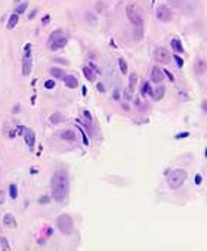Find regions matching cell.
Masks as SVG:
<instances>
[{"instance_id": "obj_1", "label": "cell", "mask_w": 207, "mask_h": 251, "mask_svg": "<svg viewBox=\"0 0 207 251\" xmlns=\"http://www.w3.org/2000/svg\"><path fill=\"white\" fill-rule=\"evenodd\" d=\"M51 188H52V198L56 202L65 201V198L68 195V189H70L68 173L65 170H58L52 176Z\"/></svg>"}, {"instance_id": "obj_2", "label": "cell", "mask_w": 207, "mask_h": 251, "mask_svg": "<svg viewBox=\"0 0 207 251\" xmlns=\"http://www.w3.org/2000/svg\"><path fill=\"white\" fill-rule=\"evenodd\" d=\"M126 14H127V18L130 19V22L133 24L136 40H142V37H144V19H142V15L139 14L138 8L135 5H129L127 9H126Z\"/></svg>"}, {"instance_id": "obj_3", "label": "cell", "mask_w": 207, "mask_h": 251, "mask_svg": "<svg viewBox=\"0 0 207 251\" xmlns=\"http://www.w3.org/2000/svg\"><path fill=\"white\" fill-rule=\"evenodd\" d=\"M187 177H188V173H187L185 170L176 168V170H173L172 173L167 176V183H169V186H170L172 189H179V188L185 183Z\"/></svg>"}, {"instance_id": "obj_4", "label": "cell", "mask_w": 207, "mask_h": 251, "mask_svg": "<svg viewBox=\"0 0 207 251\" xmlns=\"http://www.w3.org/2000/svg\"><path fill=\"white\" fill-rule=\"evenodd\" d=\"M65 44H67V37L64 36V31L62 30H55L49 37V43H48L49 49L58 50V49H62Z\"/></svg>"}, {"instance_id": "obj_5", "label": "cell", "mask_w": 207, "mask_h": 251, "mask_svg": "<svg viewBox=\"0 0 207 251\" xmlns=\"http://www.w3.org/2000/svg\"><path fill=\"white\" fill-rule=\"evenodd\" d=\"M56 226L58 229L65 235H70L73 233V229H74V223H73V219L70 217L68 214H61L58 219H56Z\"/></svg>"}, {"instance_id": "obj_6", "label": "cell", "mask_w": 207, "mask_h": 251, "mask_svg": "<svg viewBox=\"0 0 207 251\" xmlns=\"http://www.w3.org/2000/svg\"><path fill=\"white\" fill-rule=\"evenodd\" d=\"M157 18H158V21H161V22H169V21H172L173 14H172V11L169 9V6L160 5V6L157 8Z\"/></svg>"}, {"instance_id": "obj_7", "label": "cell", "mask_w": 207, "mask_h": 251, "mask_svg": "<svg viewBox=\"0 0 207 251\" xmlns=\"http://www.w3.org/2000/svg\"><path fill=\"white\" fill-rule=\"evenodd\" d=\"M154 56H155V59L158 62H161V64H167L172 59V55L169 53V50L166 47H157L154 52Z\"/></svg>"}, {"instance_id": "obj_8", "label": "cell", "mask_w": 207, "mask_h": 251, "mask_svg": "<svg viewBox=\"0 0 207 251\" xmlns=\"http://www.w3.org/2000/svg\"><path fill=\"white\" fill-rule=\"evenodd\" d=\"M31 68H33V61H31V52L25 50L24 55V62H22V75L27 77L31 74Z\"/></svg>"}, {"instance_id": "obj_9", "label": "cell", "mask_w": 207, "mask_h": 251, "mask_svg": "<svg viewBox=\"0 0 207 251\" xmlns=\"http://www.w3.org/2000/svg\"><path fill=\"white\" fill-rule=\"evenodd\" d=\"M22 135H24V141H25L27 146H28L30 149H33V148H34V144H36V133H34V130H31V129H25Z\"/></svg>"}, {"instance_id": "obj_10", "label": "cell", "mask_w": 207, "mask_h": 251, "mask_svg": "<svg viewBox=\"0 0 207 251\" xmlns=\"http://www.w3.org/2000/svg\"><path fill=\"white\" fill-rule=\"evenodd\" d=\"M64 83H65V86H67L68 89H76V87L79 86V80H77V77H74V75H65V77H64Z\"/></svg>"}, {"instance_id": "obj_11", "label": "cell", "mask_w": 207, "mask_h": 251, "mask_svg": "<svg viewBox=\"0 0 207 251\" xmlns=\"http://www.w3.org/2000/svg\"><path fill=\"white\" fill-rule=\"evenodd\" d=\"M163 74H164V72L161 71L160 68L155 67V68H153V71H151V80H153L154 83H158V84H160V83L163 81V78H164Z\"/></svg>"}, {"instance_id": "obj_12", "label": "cell", "mask_w": 207, "mask_h": 251, "mask_svg": "<svg viewBox=\"0 0 207 251\" xmlns=\"http://www.w3.org/2000/svg\"><path fill=\"white\" fill-rule=\"evenodd\" d=\"M3 225L8 226V228H15L17 226V220H15V217L11 213H6V214L3 216Z\"/></svg>"}, {"instance_id": "obj_13", "label": "cell", "mask_w": 207, "mask_h": 251, "mask_svg": "<svg viewBox=\"0 0 207 251\" xmlns=\"http://www.w3.org/2000/svg\"><path fill=\"white\" fill-rule=\"evenodd\" d=\"M18 21H19V14H12L11 15V18H9V22H8V30H14L15 27H17Z\"/></svg>"}, {"instance_id": "obj_14", "label": "cell", "mask_w": 207, "mask_h": 251, "mask_svg": "<svg viewBox=\"0 0 207 251\" xmlns=\"http://www.w3.org/2000/svg\"><path fill=\"white\" fill-rule=\"evenodd\" d=\"M83 74H85V77L89 81H95V78H96V74L92 70V67H85L83 68Z\"/></svg>"}, {"instance_id": "obj_15", "label": "cell", "mask_w": 207, "mask_h": 251, "mask_svg": "<svg viewBox=\"0 0 207 251\" xmlns=\"http://www.w3.org/2000/svg\"><path fill=\"white\" fill-rule=\"evenodd\" d=\"M61 139L73 142V141H76V133H74L73 130H64V132L61 133Z\"/></svg>"}, {"instance_id": "obj_16", "label": "cell", "mask_w": 207, "mask_h": 251, "mask_svg": "<svg viewBox=\"0 0 207 251\" xmlns=\"http://www.w3.org/2000/svg\"><path fill=\"white\" fill-rule=\"evenodd\" d=\"M164 92H166V87H164V86H158V87L153 92V96H154L155 101H160V99L164 96Z\"/></svg>"}, {"instance_id": "obj_17", "label": "cell", "mask_w": 207, "mask_h": 251, "mask_svg": "<svg viewBox=\"0 0 207 251\" xmlns=\"http://www.w3.org/2000/svg\"><path fill=\"white\" fill-rule=\"evenodd\" d=\"M49 120H51L52 124H59V123H62V121H64V117H62V114H61V112H53Z\"/></svg>"}, {"instance_id": "obj_18", "label": "cell", "mask_w": 207, "mask_h": 251, "mask_svg": "<svg viewBox=\"0 0 207 251\" xmlns=\"http://www.w3.org/2000/svg\"><path fill=\"white\" fill-rule=\"evenodd\" d=\"M136 83H138V75L133 72V74H130V77H129V89L133 90L136 89Z\"/></svg>"}, {"instance_id": "obj_19", "label": "cell", "mask_w": 207, "mask_h": 251, "mask_svg": "<svg viewBox=\"0 0 207 251\" xmlns=\"http://www.w3.org/2000/svg\"><path fill=\"white\" fill-rule=\"evenodd\" d=\"M51 74L55 77V78H64V77H65V72L62 71L61 68H56V67L51 68Z\"/></svg>"}, {"instance_id": "obj_20", "label": "cell", "mask_w": 207, "mask_h": 251, "mask_svg": "<svg viewBox=\"0 0 207 251\" xmlns=\"http://www.w3.org/2000/svg\"><path fill=\"white\" fill-rule=\"evenodd\" d=\"M172 47L176 50V52H179V53L184 52V46H182V43H181L178 38H173L172 40Z\"/></svg>"}, {"instance_id": "obj_21", "label": "cell", "mask_w": 207, "mask_h": 251, "mask_svg": "<svg viewBox=\"0 0 207 251\" xmlns=\"http://www.w3.org/2000/svg\"><path fill=\"white\" fill-rule=\"evenodd\" d=\"M153 92H154V90L151 89V84H150L148 81H145L144 86H142V95H144V96H147V95H153Z\"/></svg>"}, {"instance_id": "obj_22", "label": "cell", "mask_w": 207, "mask_h": 251, "mask_svg": "<svg viewBox=\"0 0 207 251\" xmlns=\"http://www.w3.org/2000/svg\"><path fill=\"white\" fill-rule=\"evenodd\" d=\"M206 68H207V64L204 62V61H201V59H200V61H197V67H195L197 72H200V74H201V72L204 71Z\"/></svg>"}, {"instance_id": "obj_23", "label": "cell", "mask_w": 207, "mask_h": 251, "mask_svg": "<svg viewBox=\"0 0 207 251\" xmlns=\"http://www.w3.org/2000/svg\"><path fill=\"white\" fill-rule=\"evenodd\" d=\"M119 67H120V71L123 72V74H127V64H126V61H124L123 58L119 59Z\"/></svg>"}, {"instance_id": "obj_24", "label": "cell", "mask_w": 207, "mask_h": 251, "mask_svg": "<svg viewBox=\"0 0 207 251\" xmlns=\"http://www.w3.org/2000/svg\"><path fill=\"white\" fill-rule=\"evenodd\" d=\"M9 195H11V198H12V199H15V198L18 197V189H17V186H15L14 183L9 186Z\"/></svg>"}, {"instance_id": "obj_25", "label": "cell", "mask_w": 207, "mask_h": 251, "mask_svg": "<svg viewBox=\"0 0 207 251\" xmlns=\"http://www.w3.org/2000/svg\"><path fill=\"white\" fill-rule=\"evenodd\" d=\"M27 6H28L27 3H21V5H18L17 9H15V12H17V14H22V12H25Z\"/></svg>"}, {"instance_id": "obj_26", "label": "cell", "mask_w": 207, "mask_h": 251, "mask_svg": "<svg viewBox=\"0 0 207 251\" xmlns=\"http://www.w3.org/2000/svg\"><path fill=\"white\" fill-rule=\"evenodd\" d=\"M0 244H2V248H3V250H11V247H9L6 238H0Z\"/></svg>"}, {"instance_id": "obj_27", "label": "cell", "mask_w": 207, "mask_h": 251, "mask_svg": "<svg viewBox=\"0 0 207 251\" xmlns=\"http://www.w3.org/2000/svg\"><path fill=\"white\" fill-rule=\"evenodd\" d=\"M45 87H46L48 90L53 89V87H55V81H53V80H48V81L45 83Z\"/></svg>"}, {"instance_id": "obj_28", "label": "cell", "mask_w": 207, "mask_h": 251, "mask_svg": "<svg viewBox=\"0 0 207 251\" xmlns=\"http://www.w3.org/2000/svg\"><path fill=\"white\" fill-rule=\"evenodd\" d=\"M173 58H175V61H176V64H178V67H184V59H182L181 56H178V55H175Z\"/></svg>"}, {"instance_id": "obj_29", "label": "cell", "mask_w": 207, "mask_h": 251, "mask_svg": "<svg viewBox=\"0 0 207 251\" xmlns=\"http://www.w3.org/2000/svg\"><path fill=\"white\" fill-rule=\"evenodd\" d=\"M79 130H80V133H82V136H83V144H85V145H89V139H87L86 133L83 132V129H82V127H79Z\"/></svg>"}, {"instance_id": "obj_30", "label": "cell", "mask_w": 207, "mask_h": 251, "mask_svg": "<svg viewBox=\"0 0 207 251\" xmlns=\"http://www.w3.org/2000/svg\"><path fill=\"white\" fill-rule=\"evenodd\" d=\"M86 18H87V21H89L90 24H95V22H96V19H95V15H93V14H86Z\"/></svg>"}, {"instance_id": "obj_31", "label": "cell", "mask_w": 207, "mask_h": 251, "mask_svg": "<svg viewBox=\"0 0 207 251\" xmlns=\"http://www.w3.org/2000/svg\"><path fill=\"white\" fill-rule=\"evenodd\" d=\"M83 115H85V118H86L89 123H92V115H90L89 111H83Z\"/></svg>"}, {"instance_id": "obj_32", "label": "cell", "mask_w": 207, "mask_h": 251, "mask_svg": "<svg viewBox=\"0 0 207 251\" xmlns=\"http://www.w3.org/2000/svg\"><path fill=\"white\" fill-rule=\"evenodd\" d=\"M188 136H190V133H188V132H184V133L176 135V139H182V138H188Z\"/></svg>"}, {"instance_id": "obj_33", "label": "cell", "mask_w": 207, "mask_h": 251, "mask_svg": "<svg viewBox=\"0 0 207 251\" xmlns=\"http://www.w3.org/2000/svg\"><path fill=\"white\" fill-rule=\"evenodd\" d=\"M49 201H51V198H49V197H42L40 199H39V202H40V204H46V202H49Z\"/></svg>"}, {"instance_id": "obj_34", "label": "cell", "mask_w": 207, "mask_h": 251, "mask_svg": "<svg viewBox=\"0 0 207 251\" xmlns=\"http://www.w3.org/2000/svg\"><path fill=\"white\" fill-rule=\"evenodd\" d=\"M49 21H51V15H45V17H43V21H42V22H43V25H46V24H48Z\"/></svg>"}, {"instance_id": "obj_35", "label": "cell", "mask_w": 207, "mask_h": 251, "mask_svg": "<svg viewBox=\"0 0 207 251\" xmlns=\"http://www.w3.org/2000/svg\"><path fill=\"white\" fill-rule=\"evenodd\" d=\"M164 74H166V75H167V77H169V80H170V81H173V80H175V77H173V74H170V72L167 71V70H164Z\"/></svg>"}, {"instance_id": "obj_36", "label": "cell", "mask_w": 207, "mask_h": 251, "mask_svg": "<svg viewBox=\"0 0 207 251\" xmlns=\"http://www.w3.org/2000/svg\"><path fill=\"white\" fill-rule=\"evenodd\" d=\"M96 89L99 90V92H105V87H104V84H101V83H98V86H96Z\"/></svg>"}, {"instance_id": "obj_37", "label": "cell", "mask_w": 207, "mask_h": 251, "mask_svg": "<svg viewBox=\"0 0 207 251\" xmlns=\"http://www.w3.org/2000/svg\"><path fill=\"white\" fill-rule=\"evenodd\" d=\"M201 109H203V111L207 114V101H204V102L201 104Z\"/></svg>"}, {"instance_id": "obj_38", "label": "cell", "mask_w": 207, "mask_h": 251, "mask_svg": "<svg viewBox=\"0 0 207 251\" xmlns=\"http://www.w3.org/2000/svg\"><path fill=\"white\" fill-rule=\"evenodd\" d=\"M5 202V194H3V191H0V205Z\"/></svg>"}, {"instance_id": "obj_39", "label": "cell", "mask_w": 207, "mask_h": 251, "mask_svg": "<svg viewBox=\"0 0 207 251\" xmlns=\"http://www.w3.org/2000/svg\"><path fill=\"white\" fill-rule=\"evenodd\" d=\"M194 180H195V183H197V185H200V183H201V176H200V174H197Z\"/></svg>"}, {"instance_id": "obj_40", "label": "cell", "mask_w": 207, "mask_h": 251, "mask_svg": "<svg viewBox=\"0 0 207 251\" xmlns=\"http://www.w3.org/2000/svg\"><path fill=\"white\" fill-rule=\"evenodd\" d=\"M15 135H17V133H15V132H14V130H12V132H11V133H9V138H15Z\"/></svg>"}, {"instance_id": "obj_41", "label": "cell", "mask_w": 207, "mask_h": 251, "mask_svg": "<svg viewBox=\"0 0 207 251\" xmlns=\"http://www.w3.org/2000/svg\"><path fill=\"white\" fill-rule=\"evenodd\" d=\"M36 12H37V11H33V12H31V14H30V19H33V18H34Z\"/></svg>"}, {"instance_id": "obj_42", "label": "cell", "mask_w": 207, "mask_h": 251, "mask_svg": "<svg viewBox=\"0 0 207 251\" xmlns=\"http://www.w3.org/2000/svg\"><path fill=\"white\" fill-rule=\"evenodd\" d=\"M206 157H207V149H206Z\"/></svg>"}, {"instance_id": "obj_43", "label": "cell", "mask_w": 207, "mask_h": 251, "mask_svg": "<svg viewBox=\"0 0 207 251\" xmlns=\"http://www.w3.org/2000/svg\"><path fill=\"white\" fill-rule=\"evenodd\" d=\"M15 2H21V0H15Z\"/></svg>"}]
</instances>
